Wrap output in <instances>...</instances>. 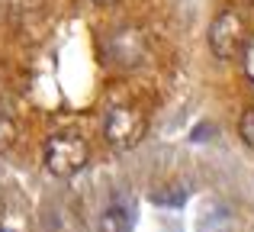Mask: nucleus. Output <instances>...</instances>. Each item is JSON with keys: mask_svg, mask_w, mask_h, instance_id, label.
Listing matches in <instances>:
<instances>
[{"mask_svg": "<svg viewBox=\"0 0 254 232\" xmlns=\"http://www.w3.org/2000/svg\"><path fill=\"white\" fill-rule=\"evenodd\" d=\"M13 142H16V119L0 107V152L13 149Z\"/></svg>", "mask_w": 254, "mask_h": 232, "instance_id": "423d86ee", "label": "nucleus"}, {"mask_svg": "<svg viewBox=\"0 0 254 232\" xmlns=\"http://www.w3.org/2000/svg\"><path fill=\"white\" fill-rule=\"evenodd\" d=\"M145 136V116L132 103H113L103 116V139L113 149L126 152L132 145H138Z\"/></svg>", "mask_w": 254, "mask_h": 232, "instance_id": "f03ea898", "label": "nucleus"}, {"mask_svg": "<svg viewBox=\"0 0 254 232\" xmlns=\"http://www.w3.org/2000/svg\"><path fill=\"white\" fill-rule=\"evenodd\" d=\"M87 158H90V149H87V142L81 136H74V132H55L42 145L45 171L55 174V177H74L87 164Z\"/></svg>", "mask_w": 254, "mask_h": 232, "instance_id": "f257e3e1", "label": "nucleus"}, {"mask_svg": "<svg viewBox=\"0 0 254 232\" xmlns=\"http://www.w3.org/2000/svg\"><path fill=\"white\" fill-rule=\"evenodd\" d=\"M142 52H145V45H142V39H138V32L135 29H119L116 36L110 39V55L116 58V62H123V65H135L138 58H142Z\"/></svg>", "mask_w": 254, "mask_h": 232, "instance_id": "20e7f679", "label": "nucleus"}, {"mask_svg": "<svg viewBox=\"0 0 254 232\" xmlns=\"http://www.w3.org/2000/svg\"><path fill=\"white\" fill-rule=\"evenodd\" d=\"M248 42V23L238 10H222L209 26V49L216 58H235Z\"/></svg>", "mask_w": 254, "mask_h": 232, "instance_id": "7ed1b4c3", "label": "nucleus"}, {"mask_svg": "<svg viewBox=\"0 0 254 232\" xmlns=\"http://www.w3.org/2000/svg\"><path fill=\"white\" fill-rule=\"evenodd\" d=\"M100 232H129V220L123 210H106L100 216Z\"/></svg>", "mask_w": 254, "mask_h": 232, "instance_id": "0eeeda50", "label": "nucleus"}, {"mask_svg": "<svg viewBox=\"0 0 254 232\" xmlns=\"http://www.w3.org/2000/svg\"><path fill=\"white\" fill-rule=\"evenodd\" d=\"M151 203H158V207H184L187 203V187L184 184H161V187L151 190Z\"/></svg>", "mask_w": 254, "mask_h": 232, "instance_id": "39448f33", "label": "nucleus"}, {"mask_svg": "<svg viewBox=\"0 0 254 232\" xmlns=\"http://www.w3.org/2000/svg\"><path fill=\"white\" fill-rule=\"evenodd\" d=\"M93 3H116V0H93Z\"/></svg>", "mask_w": 254, "mask_h": 232, "instance_id": "1a4fd4ad", "label": "nucleus"}, {"mask_svg": "<svg viewBox=\"0 0 254 232\" xmlns=\"http://www.w3.org/2000/svg\"><path fill=\"white\" fill-rule=\"evenodd\" d=\"M238 136H242V142L254 152V107L242 113V123H238Z\"/></svg>", "mask_w": 254, "mask_h": 232, "instance_id": "6e6552de", "label": "nucleus"}]
</instances>
